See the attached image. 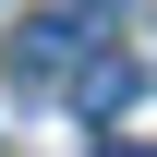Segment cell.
<instances>
[{"label": "cell", "instance_id": "1", "mask_svg": "<svg viewBox=\"0 0 157 157\" xmlns=\"http://www.w3.org/2000/svg\"><path fill=\"white\" fill-rule=\"evenodd\" d=\"M97 48L85 36V12H24V36H12V73H36V85H73V60Z\"/></svg>", "mask_w": 157, "mask_h": 157}, {"label": "cell", "instance_id": "2", "mask_svg": "<svg viewBox=\"0 0 157 157\" xmlns=\"http://www.w3.org/2000/svg\"><path fill=\"white\" fill-rule=\"evenodd\" d=\"M73 97L97 109V121H109V109H133V60H109V48H85V60H73Z\"/></svg>", "mask_w": 157, "mask_h": 157}, {"label": "cell", "instance_id": "3", "mask_svg": "<svg viewBox=\"0 0 157 157\" xmlns=\"http://www.w3.org/2000/svg\"><path fill=\"white\" fill-rule=\"evenodd\" d=\"M73 12H121V0H73Z\"/></svg>", "mask_w": 157, "mask_h": 157}, {"label": "cell", "instance_id": "4", "mask_svg": "<svg viewBox=\"0 0 157 157\" xmlns=\"http://www.w3.org/2000/svg\"><path fill=\"white\" fill-rule=\"evenodd\" d=\"M97 157H145V145H97Z\"/></svg>", "mask_w": 157, "mask_h": 157}]
</instances>
